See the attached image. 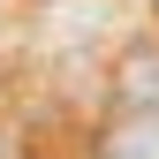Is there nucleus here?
Masks as SVG:
<instances>
[{
	"label": "nucleus",
	"mask_w": 159,
	"mask_h": 159,
	"mask_svg": "<svg viewBox=\"0 0 159 159\" xmlns=\"http://www.w3.org/2000/svg\"><path fill=\"white\" fill-rule=\"evenodd\" d=\"M98 159H159V114H114L98 136Z\"/></svg>",
	"instance_id": "nucleus-1"
},
{
	"label": "nucleus",
	"mask_w": 159,
	"mask_h": 159,
	"mask_svg": "<svg viewBox=\"0 0 159 159\" xmlns=\"http://www.w3.org/2000/svg\"><path fill=\"white\" fill-rule=\"evenodd\" d=\"M152 15H159V0H152Z\"/></svg>",
	"instance_id": "nucleus-2"
}]
</instances>
